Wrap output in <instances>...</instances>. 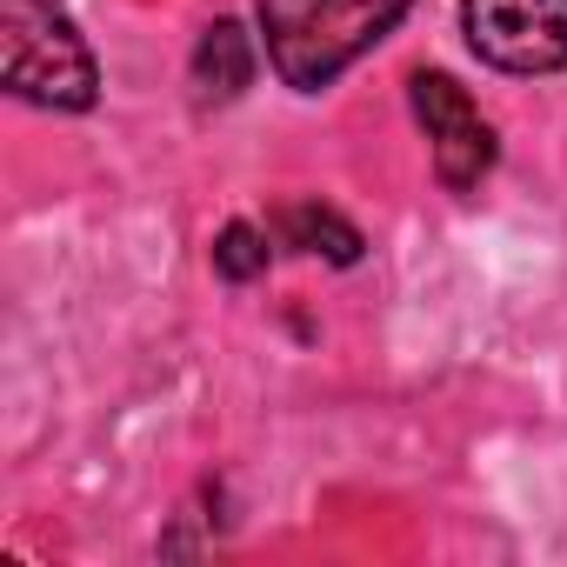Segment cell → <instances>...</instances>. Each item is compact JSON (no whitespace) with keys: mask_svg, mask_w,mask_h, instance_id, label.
<instances>
[{"mask_svg":"<svg viewBox=\"0 0 567 567\" xmlns=\"http://www.w3.org/2000/svg\"><path fill=\"white\" fill-rule=\"evenodd\" d=\"M267 240H274L267 227H254V220H227V227L214 234V274H220V280H260L267 260H274Z\"/></svg>","mask_w":567,"mask_h":567,"instance_id":"obj_7","label":"cell"},{"mask_svg":"<svg viewBox=\"0 0 567 567\" xmlns=\"http://www.w3.org/2000/svg\"><path fill=\"white\" fill-rule=\"evenodd\" d=\"M0 81L14 101L48 114H87L101 101L94 48L54 0H0Z\"/></svg>","mask_w":567,"mask_h":567,"instance_id":"obj_2","label":"cell"},{"mask_svg":"<svg viewBox=\"0 0 567 567\" xmlns=\"http://www.w3.org/2000/svg\"><path fill=\"white\" fill-rule=\"evenodd\" d=\"M280 247H295V254H315V260H334V267H354L361 260V227L341 220L334 207L321 200H295V207H280L274 227H267Z\"/></svg>","mask_w":567,"mask_h":567,"instance_id":"obj_6","label":"cell"},{"mask_svg":"<svg viewBox=\"0 0 567 567\" xmlns=\"http://www.w3.org/2000/svg\"><path fill=\"white\" fill-rule=\"evenodd\" d=\"M408 101H414V121L427 134V154H434V174L447 194H474L494 167V127L481 121V107L467 101V87L454 74H414L408 81Z\"/></svg>","mask_w":567,"mask_h":567,"instance_id":"obj_4","label":"cell"},{"mask_svg":"<svg viewBox=\"0 0 567 567\" xmlns=\"http://www.w3.org/2000/svg\"><path fill=\"white\" fill-rule=\"evenodd\" d=\"M254 81V34L240 21H207L194 41V87L200 101H240Z\"/></svg>","mask_w":567,"mask_h":567,"instance_id":"obj_5","label":"cell"},{"mask_svg":"<svg viewBox=\"0 0 567 567\" xmlns=\"http://www.w3.org/2000/svg\"><path fill=\"white\" fill-rule=\"evenodd\" d=\"M414 0H260V41L295 94L334 87L361 54H374Z\"/></svg>","mask_w":567,"mask_h":567,"instance_id":"obj_1","label":"cell"},{"mask_svg":"<svg viewBox=\"0 0 567 567\" xmlns=\"http://www.w3.org/2000/svg\"><path fill=\"white\" fill-rule=\"evenodd\" d=\"M467 48L501 74H560L567 68V0H461Z\"/></svg>","mask_w":567,"mask_h":567,"instance_id":"obj_3","label":"cell"}]
</instances>
